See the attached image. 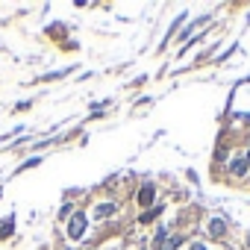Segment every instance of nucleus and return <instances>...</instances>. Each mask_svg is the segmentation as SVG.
<instances>
[{
	"instance_id": "obj_1",
	"label": "nucleus",
	"mask_w": 250,
	"mask_h": 250,
	"mask_svg": "<svg viewBox=\"0 0 250 250\" xmlns=\"http://www.w3.org/2000/svg\"><path fill=\"white\" fill-rule=\"evenodd\" d=\"M85 232V215L83 212H77V215H71V224H68V235L71 238H80Z\"/></svg>"
},
{
	"instance_id": "obj_2",
	"label": "nucleus",
	"mask_w": 250,
	"mask_h": 250,
	"mask_svg": "<svg viewBox=\"0 0 250 250\" xmlns=\"http://www.w3.org/2000/svg\"><path fill=\"white\" fill-rule=\"evenodd\" d=\"M118 212V203H100L97 209H94V218H109V215H115Z\"/></svg>"
},
{
	"instance_id": "obj_3",
	"label": "nucleus",
	"mask_w": 250,
	"mask_h": 250,
	"mask_svg": "<svg viewBox=\"0 0 250 250\" xmlns=\"http://www.w3.org/2000/svg\"><path fill=\"white\" fill-rule=\"evenodd\" d=\"M224 229H227V224H224L221 218H212V221H209V232H212V235H224Z\"/></svg>"
},
{
	"instance_id": "obj_4",
	"label": "nucleus",
	"mask_w": 250,
	"mask_h": 250,
	"mask_svg": "<svg viewBox=\"0 0 250 250\" xmlns=\"http://www.w3.org/2000/svg\"><path fill=\"white\" fill-rule=\"evenodd\" d=\"M150 200H153V186H145V188L139 191V203H142V206H147Z\"/></svg>"
},
{
	"instance_id": "obj_5",
	"label": "nucleus",
	"mask_w": 250,
	"mask_h": 250,
	"mask_svg": "<svg viewBox=\"0 0 250 250\" xmlns=\"http://www.w3.org/2000/svg\"><path fill=\"white\" fill-rule=\"evenodd\" d=\"M229 171H232V174H244V171H247V159H232V162H229Z\"/></svg>"
},
{
	"instance_id": "obj_6",
	"label": "nucleus",
	"mask_w": 250,
	"mask_h": 250,
	"mask_svg": "<svg viewBox=\"0 0 250 250\" xmlns=\"http://www.w3.org/2000/svg\"><path fill=\"white\" fill-rule=\"evenodd\" d=\"M159 212H162V206H153L150 212H145V215H142V224H150L153 218H159Z\"/></svg>"
},
{
	"instance_id": "obj_7",
	"label": "nucleus",
	"mask_w": 250,
	"mask_h": 250,
	"mask_svg": "<svg viewBox=\"0 0 250 250\" xmlns=\"http://www.w3.org/2000/svg\"><path fill=\"white\" fill-rule=\"evenodd\" d=\"M180 244H183V238H180V235H174V238H168V241L162 244V250H174V247H180Z\"/></svg>"
},
{
	"instance_id": "obj_8",
	"label": "nucleus",
	"mask_w": 250,
	"mask_h": 250,
	"mask_svg": "<svg viewBox=\"0 0 250 250\" xmlns=\"http://www.w3.org/2000/svg\"><path fill=\"white\" fill-rule=\"evenodd\" d=\"M191 250H206V247L203 244H191Z\"/></svg>"
},
{
	"instance_id": "obj_9",
	"label": "nucleus",
	"mask_w": 250,
	"mask_h": 250,
	"mask_svg": "<svg viewBox=\"0 0 250 250\" xmlns=\"http://www.w3.org/2000/svg\"><path fill=\"white\" fill-rule=\"evenodd\" d=\"M247 247H250V238H247Z\"/></svg>"
}]
</instances>
